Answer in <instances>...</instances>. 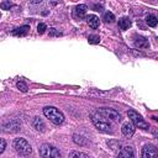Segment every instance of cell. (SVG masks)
Listing matches in <instances>:
<instances>
[{"instance_id":"1","label":"cell","mask_w":158,"mask_h":158,"mask_svg":"<svg viewBox=\"0 0 158 158\" xmlns=\"http://www.w3.org/2000/svg\"><path fill=\"white\" fill-rule=\"evenodd\" d=\"M90 116H91L93 124L95 125V127L99 130V131L104 132V133H111L113 132L109 119L105 117L103 114H100L99 111H93V113H90Z\"/></svg>"},{"instance_id":"2","label":"cell","mask_w":158,"mask_h":158,"mask_svg":"<svg viewBox=\"0 0 158 158\" xmlns=\"http://www.w3.org/2000/svg\"><path fill=\"white\" fill-rule=\"evenodd\" d=\"M43 114L47 119H49L51 122H53L54 125H61L64 121V115L62 114V111H59L54 106H46L43 109Z\"/></svg>"},{"instance_id":"3","label":"cell","mask_w":158,"mask_h":158,"mask_svg":"<svg viewBox=\"0 0 158 158\" xmlns=\"http://www.w3.org/2000/svg\"><path fill=\"white\" fill-rule=\"evenodd\" d=\"M14 148H15V151L19 153L20 156H30L31 153H32V148L30 146V143L27 142L25 138H21V137H19V138H15L14 140Z\"/></svg>"},{"instance_id":"4","label":"cell","mask_w":158,"mask_h":158,"mask_svg":"<svg viewBox=\"0 0 158 158\" xmlns=\"http://www.w3.org/2000/svg\"><path fill=\"white\" fill-rule=\"evenodd\" d=\"M128 117L131 119V121L133 122V125L136 127H138V128H142V130H148V124L145 121V120L142 119V116L138 114V113H136L135 110H128Z\"/></svg>"},{"instance_id":"5","label":"cell","mask_w":158,"mask_h":158,"mask_svg":"<svg viewBox=\"0 0 158 158\" xmlns=\"http://www.w3.org/2000/svg\"><path fill=\"white\" fill-rule=\"evenodd\" d=\"M40 155L42 157H56L59 158L61 157V152H59L54 146H51L48 143H45L40 147Z\"/></svg>"},{"instance_id":"6","label":"cell","mask_w":158,"mask_h":158,"mask_svg":"<svg viewBox=\"0 0 158 158\" xmlns=\"http://www.w3.org/2000/svg\"><path fill=\"white\" fill-rule=\"evenodd\" d=\"M98 111H99L100 114H103L105 117H108L109 120H113V121H121V116H120V114L114 109L100 108V109H98Z\"/></svg>"},{"instance_id":"7","label":"cell","mask_w":158,"mask_h":158,"mask_svg":"<svg viewBox=\"0 0 158 158\" xmlns=\"http://www.w3.org/2000/svg\"><path fill=\"white\" fill-rule=\"evenodd\" d=\"M3 127H4V131H6V132H16L20 130L21 122L17 119H12L10 121H8L6 124H4Z\"/></svg>"},{"instance_id":"8","label":"cell","mask_w":158,"mask_h":158,"mask_svg":"<svg viewBox=\"0 0 158 158\" xmlns=\"http://www.w3.org/2000/svg\"><path fill=\"white\" fill-rule=\"evenodd\" d=\"M141 156L143 158H155L158 156V150L153 145H146L142 148Z\"/></svg>"},{"instance_id":"9","label":"cell","mask_w":158,"mask_h":158,"mask_svg":"<svg viewBox=\"0 0 158 158\" xmlns=\"http://www.w3.org/2000/svg\"><path fill=\"white\" fill-rule=\"evenodd\" d=\"M135 46L138 48H148L150 47V43H148V40L146 37H142V36H136L135 37Z\"/></svg>"},{"instance_id":"10","label":"cell","mask_w":158,"mask_h":158,"mask_svg":"<svg viewBox=\"0 0 158 158\" xmlns=\"http://www.w3.org/2000/svg\"><path fill=\"white\" fill-rule=\"evenodd\" d=\"M121 131H122V133H124L126 137H131V136H133V133H135V126H133L132 124L126 122V124L122 125Z\"/></svg>"},{"instance_id":"11","label":"cell","mask_w":158,"mask_h":158,"mask_svg":"<svg viewBox=\"0 0 158 158\" xmlns=\"http://www.w3.org/2000/svg\"><path fill=\"white\" fill-rule=\"evenodd\" d=\"M29 31H30V26L29 25H24V26H20V27H17V29L12 30V35L22 37V36H26L27 34H29Z\"/></svg>"},{"instance_id":"12","label":"cell","mask_w":158,"mask_h":158,"mask_svg":"<svg viewBox=\"0 0 158 158\" xmlns=\"http://www.w3.org/2000/svg\"><path fill=\"white\" fill-rule=\"evenodd\" d=\"M87 10H88V6L87 5H83V4H80V5H77L76 9H74V16L76 17H84L85 14H87Z\"/></svg>"},{"instance_id":"13","label":"cell","mask_w":158,"mask_h":158,"mask_svg":"<svg viewBox=\"0 0 158 158\" xmlns=\"http://www.w3.org/2000/svg\"><path fill=\"white\" fill-rule=\"evenodd\" d=\"M119 157H125V158H132L135 157L133 150L130 146H125L121 148V151L119 152Z\"/></svg>"},{"instance_id":"14","label":"cell","mask_w":158,"mask_h":158,"mask_svg":"<svg viewBox=\"0 0 158 158\" xmlns=\"http://www.w3.org/2000/svg\"><path fill=\"white\" fill-rule=\"evenodd\" d=\"M32 126H34L37 131H41V132H43L45 131V128H46V126H45V122L42 121V119H40L38 116L37 117H35L34 120H32Z\"/></svg>"},{"instance_id":"15","label":"cell","mask_w":158,"mask_h":158,"mask_svg":"<svg viewBox=\"0 0 158 158\" xmlns=\"http://www.w3.org/2000/svg\"><path fill=\"white\" fill-rule=\"evenodd\" d=\"M87 22L91 29H98V27H99V17L95 16V15L87 16Z\"/></svg>"},{"instance_id":"16","label":"cell","mask_w":158,"mask_h":158,"mask_svg":"<svg viewBox=\"0 0 158 158\" xmlns=\"http://www.w3.org/2000/svg\"><path fill=\"white\" fill-rule=\"evenodd\" d=\"M131 26V20L128 17H121L119 20V27L121 30H127Z\"/></svg>"},{"instance_id":"17","label":"cell","mask_w":158,"mask_h":158,"mask_svg":"<svg viewBox=\"0 0 158 158\" xmlns=\"http://www.w3.org/2000/svg\"><path fill=\"white\" fill-rule=\"evenodd\" d=\"M146 22H147L148 26L156 27L157 24H158V19H157L155 15H147V16H146Z\"/></svg>"},{"instance_id":"18","label":"cell","mask_w":158,"mask_h":158,"mask_svg":"<svg viewBox=\"0 0 158 158\" xmlns=\"http://www.w3.org/2000/svg\"><path fill=\"white\" fill-rule=\"evenodd\" d=\"M103 20L105 22H114L115 21V15L113 12H110V11H106L103 15Z\"/></svg>"},{"instance_id":"19","label":"cell","mask_w":158,"mask_h":158,"mask_svg":"<svg viewBox=\"0 0 158 158\" xmlns=\"http://www.w3.org/2000/svg\"><path fill=\"white\" fill-rule=\"evenodd\" d=\"M73 141L77 143V145H80V146H83V145H85V140H84V137L83 136H80V135H73Z\"/></svg>"},{"instance_id":"20","label":"cell","mask_w":158,"mask_h":158,"mask_svg":"<svg viewBox=\"0 0 158 158\" xmlns=\"http://www.w3.org/2000/svg\"><path fill=\"white\" fill-rule=\"evenodd\" d=\"M74 157H82V158H89V155L87 153H83V152H77V151H73L69 153V158H74Z\"/></svg>"},{"instance_id":"21","label":"cell","mask_w":158,"mask_h":158,"mask_svg":"<svg viewBox=\"0 0 158 158\" xmlns=\"http://www.w3.org/2000/svg\"><path fill=\"white\" fill-rule=\"evenodd\" d=\"M88 41H89V43H91V45H96L100 42V37L98 35H90L88 37Z\"/></svg>"},{"instance_id":"22","label":"cell","mask_w":158,"mask_h":158,"mask_svg":"<svg viewBox=\"0 0 158 158\" xmlns=\"http://www.w3.org/2000/svg\"><path fill=\"white\" fill-rule=\"evenodd\" d=\"M46 30H47V26H46V24H43V22H41V24H38V26H37V32H38L40 35L45 34Z\"/></svg>"},{"instance_id":"23","label":"cell","mask_w":158,"mask_h":158,"mask_svg":"<svg viewBox=\"0 0 158 158\" xmlns=\"http://www.w3.org/2000/svg\"><path fill=\"white\" fill-rule=\"evenodd\" d=\"M16 87H17V89L19 90H21V91H27V89H29V88H27V85L25 84L24 82H17V84H16Z\"/></svg>"},{"instance_id":"24","label":"cell","mask_w":158,"mask_h":158,"mask_svg":"<svg viewBox=\"0 0 158 158\" xmlns=\"http://www.w3.org/2000/svg\"><path fill=\"white\" fill-rule=\"evenodd\" d=\"M11 6H12V4L10 3V0H6V1L1 3V9H3V10H10Z\"/></svg>"},{"instance_id":"25","label":"cell","mask_w":158,"mask_h":158,"mask_svg":"<svg viewBox=\"0 0 158 158\" xmlns=\"http://www.w3.org/2000/svg\"><path fill=\"white\" fill-rule=\"evenodd\" d=\"M0 143H1V146H0V155H1V153H3L4 151H5V147H6V142H5V140H4V138H3V140L0 141Z\"/></svg>"},{"instance_id":"26","label":"cell","mask_w":158,"mask_h":158,"mask_svg":"<svg viewBox=\"0 0 158 158\" xmlns=\"http://www.w3.org/2000/svg\"><path fill=\"white\" fill-rule=\"evenodd\" d=\"M51 35L54 36V35H61V32H58V31H56V29H51Z\"/></svg>"},{"instance_id":"27","label":"cell","mask_w":158,"mask_h":158,"mask_svg":"<svg viewBox=\"0 0 158 158\" xmlns=\"http://www.w3.org/2000/svg\"><path fill=\"white\" fill-rule=\"evenodd\" d=\"M94 9H95L96 11H100V9H101V5H100V6H99V5H94Z\"/></svg>"},{"instance_id":"28","label":"cell","mask_w":158,"mask_h":158,"mask_svg":"<svg viewBox=\"0 0 158 158\" xmlns=\"http://www.w3.org/2000/svg\"><path fill=\"white\" fill-rule=\"evenodd\" d=\"M41 1H42V0H32V4H38Z\"/></svg>"},{"instance_id":"29","label":"cell","mask_w":158,"mask_h":158,"mask_svg":"<svg viewBox=\"0 0 158 158\" xmlns=\"http://www.w3.org/2000/svg\"><path fill=\"white\" fill-rule=\"evenodd\" d=\"M152 119H155V120H156V121L158 122V117H156V116H153V117H152Z\"/></svg>"}]
</instances>
